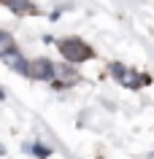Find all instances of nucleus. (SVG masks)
Returning a JSON list of instances; mask_svg holds the SVG:
<instances>
[{
  "instance_id": "8",
  "label": "nucleus",
  "mask_w": 154,
  "mask_h": 159,
  "mask_svg": "<svg viewBox=\"0 0 154 159\" xmlns=\"http://www.w3.org/2000/svg\"><path fill=\"white\" fill-rule=\"evenodd\" d=\"M25 151H27V154H35V157H41V159H46L51 154V148H49V146H43V143H27Z\"/></svg>"
},
{
  "instance_id": "6",
  "label": "nucleus",
  "mask_w": 154,
  "mask_h": 159,
  "mask_svg": "<svg viewBox=\"0 0 154 159\" xmlns=\"http://www.w3.org/2000/svg\"><path fill=\"white\" fill-rule=\"evenodd\" d=\"M3 6H8L14 14H38V6H33L30 0H0Z\"/></svg>"
},
{
  "instance_id": "9",
  "label": "nucleus",
  "mask_w": 154,
  "mask_h": 159,
  "mask_svg": "<svg viewBox=\"0 0 154 159\" xmlns=\"http://www.w3.org/2000/svg\"><path fill=\"white\" fill-rule=\"evenodd\" d=\"M3 97H6V94H3V89H0V100H3Z\"/></svg>"
},
{
  "instance_id": "5",
  "label": "nucleus",
  "mask_w": 154,
  "mask_h": 159,
  "mask_svg": "<svg viewBox=\"0 0 154 159\" xmlns=\"http://www.w3.org/2000/svg\"><path fill=\"white\" fill-rule=\"evenodd\" d=\"M6 65H8L11 70H16V73L27 75V65H30V59H25L19 51H11V54H6Z\"/></svg>"
},
{
  "instance_id": "3",
  "label": "nucleus",
  "mask_w": 154,
  "mask_h": 159,
  "mask_svg": "<svg viewBox=\"0 0 154 159\" xmlns=\"http://www.w3.org/2000/svg\"><path fill=\"white\" fill-rule=\"evenodd\" d=\"M54 70L57 65L46 57H38V59H30L27 65V78H35V81H54Z\"/></svg>"
},
{
  "instance_id": "4",
  "label": "nucleus",
  "mask_w": 154,
  "mask_h": 159,
  "mask_svg": "<svg viewBox=\"0 0 154 159\" xmlns=\"http://www.w3.org/2000/svg\"><path fill=\"white\" fill-rule=\"evenodd\" d=\"M78 81V75L70 70L68 65H57V70H54V81L51 84H60V86H73Z\"/></svg>"
},
{
  "instance_id": "2",
  "label": "nucleus",
  "mask_w": 154,
  "mask_h": 159,
  "mask_svg": "<svg viewBox=\"0 0 154 159\" xmlns=\"http://www.w3.org/2000/svg\"><path fill=\"white\" fill-rule=\"evenodd\" d=\"M111 75L116 78V81H119V84L130 86V89H141V86L152 84V78H149V75H141V73H135V70L124 67L122 62H114V65H111Z\"/></svg>"
},
{
  "instance_id": "1",
  "label": "nucleus",
  "mask_w": 154,
  "mask_h": 159,
  "mask_svg": "<svg viewBox=\"0 0 154 159\" xmlns=\"http://www.w3.org/2000/svg\"><path fill=\"white\" fill-rule=\"evenodd\" d=\"M62 51V57L68 59V62H86V59L95 57V51L86 46L84 41H78V38H65V41L57 43Z\"/></svg>"
},
{
  "instance_id": "7",
  "label": "nucleus",
  "mask_w": 154,
  "mask_h": 159,
  "mask_svg": "<svg viewBox=\"0 0 154 159\" xmlns=\"http://www.w3.org/2000/svg\"><path fill=\"white\" fill-rule=\"evenodd\" d=\"M11 51H16V43H14V38H11L8 33L0 30V57H6V54H11Z\"/></svg>"
}]
</instances>
